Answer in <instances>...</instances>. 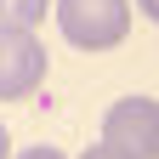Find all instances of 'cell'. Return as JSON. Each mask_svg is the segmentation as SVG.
I'll return each instance as SVG.
<instances>
[{
  "instance_id": "1",
  "label": "cell",
  "mask_w": 159,
  "mask_h": 159,
  "mask_svg": "<svg viewBox=\"0 0 159 159\" xmlns=\"http://www.w3.org/2000/svg\"><path fill=\"white\" fill-rule=\"evenodd\" d=\"M51 17L80 51H114L131 34V0H57Z\"/></svg>"
},
{
  "instance_id": "2",
  "label": "cell",
  "mask_w": 159,
  "mask_h": 159,
  "mask_svg": "<svg viewBox=\"0 0 159 159\" xmlns=\"http://www.w3.org/2000/svg\"><path fill=\"white\" fill-rule=\"evenodd\" d=\"M102 142L131 159H159V102L153 97H119L102 114Z\"/></svg>"
},
{
  "instance_id": "3",
  "label": "cell",
  "mask_w": 159,
  "mask_h": 159,
  "mask_svg": "<svg viewBox=\"0 0 159 159\" xmlns=\"http://www.w3.org/2000/svg\"><path fill=\"white\" fill-rule=\"evenodd\" d=\"M46 80V46L34 29H0V102H23Z\"/></svg>"
},
{
  "instance_id": "4",
  "label": "cell",
  "mask_w": 159,
  "mask_h": 159,
  "mask_svg": "<svg viewBox=\"0 0 159 159\" xmlns=\"http://www.w3.org/2000/svg\"><path fill=\"white\" fill-rule=\"evenodd\" d=\"M57 0H0V29H40Z\"/></svg>"
},
{
  "instance_id": "5",
  "label": "cell",
  "mask_w": 159,
  "mask_h": 159,
  "mask_svg": "<svg viewBox=\"0 0 159 159\" xmlns=\"http://www.w3.org/2000/svg\"><path fill=\"white\" fill-rule=\"evenodd\" d=\"M11 159H68V153H63V148H51V142H34V148L11 153Z\"/></svg>"
},
{
  "instance_id": "6",
  "label": "cell",
  "mask_w": 159,
  "mask_h": 159,
  "mask_svg": "<svg viewBox=\"0 0 159 159\" xmlns=\"http://www.w3.org/2000/svg\"><path fill=\"white\" fill-rule=\"evenodd\" d=\"M80 159H131V153H119V148H108V142H97V148H85Z\"/></svg>"
},
{
  "instance_id": "7",
  "label": "cell",
  "mask_w": 159,
  "mask_h": 159,
  "mask_svg": "<svg viewBox=\"0 0 159 159\" xmlns=\"http://www.w3.org/2000/svg\"><path fill=\"white\" fill-rule=\"evenodd\" d=\"M136 11H142L148 23H159V0H136Z\"/></svg>"
},
{
  "instance_id": "8",
  "label": "cell",
  "mask_w": 159,
  "mask_h": 159,
  "mask_svg": "<svg viewBox=\"0 0 159 159\" xmlns=\"http://www.w3.org/2000/svg\"><path fill=\"white\" fill-rule=\"evenodd\" d=\"M0 159H11V136H6V125H0Z\"/></svg>"
}]
</instances>
